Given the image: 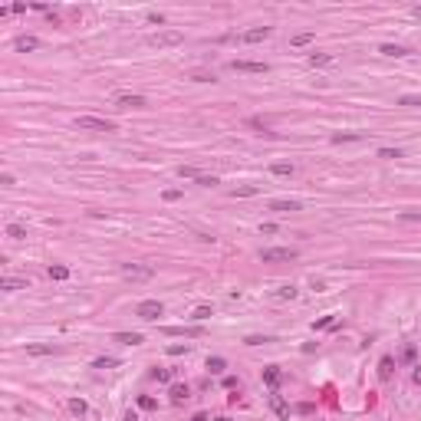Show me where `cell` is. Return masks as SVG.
Instances as JSON below:
<instances>
[{
    "label": "cell",
    "instance_id": "d4e9b609",
    "mask_svg": "<svg viewBox=\"0 0 421 421\" xmlns=\"http://www.w3.org/2000/svg\"><path fill=\"white\" fill-rule=\"evenodd\" d=\"M270 171H273V175H293V165H286V161H273Z\"/></svg>",
    "mask_w": 421,
    "mask_h": 421
},
{
    "label": "cell",
    "instance_id": "4fadbf2b",
    "mask_svg": "<svg viewBox=\"0 0 421 421\" xmlns=\"http://www.w3.org/2000/svg\"><path fill=\"white\" fill-rule=\"evenodd\" d=\"M280 379H283V372H280L277 366H267V369H263V382H267L270 389H277V385H280Z\"/></svg>",
    "mask_w": 421,
    "mask_h": 421
},
{
    "label": "cell",
    "instance_id": "30bf717a",
    "mask_svg": "<svg viewBox=\"0 0 421 421\" xmlns=\"http://www.w3.org/2000/svg\"><path fill=\"white\" fill-rule=\"evenodd\" d=\"M13 49H20V53H33V49H40V40L30 36V33H23V36H16V40H13Z\"/></svg>",
    "mask_w": 421,
    "mask_h": 421
},
{
    "label": "cell",
    "instance_id": "ba28073f",
    "mask_svg": "<svg viewBox=\"0 0 421 421\" xmlns=\"http://www.w3.org/2000/svg\"><path fill=\"white\" fill-rule=\"evenodd\" d=\"M270 33H273L270 26H250V30L240 33V40H244V43H260V40H267Z\"/></svg>",
    "mask_w": 421,
    "mask_h": 421
},
{
    "label": "cell",
    "instance_id": "74e56055",
    "mask_svg": "<svg viewBox=\"0 0 421 421\" xmlns=\"http://www.w3.org/2000/svg\"><path fill=\"white\" fill-rule=\"evenodd\" d=\"M151 375H155V379H158V382H171V372H168V369H155V372H151Z\"/></svg>",
    "mask_w": 421,
    "mask_h": 421
},
{
    "label": "cell",
    "instance_id": "52a82bcc",
    "mask_svg": "<svg viewBox=\"0 0 421 421\" xmlns=\"http://www.w3.org/2000/svg\"><path fill=\"white\" fill-rule=\"evenodd\" d=\"M59 346L53 342H26V356H56Z\"/></svg>",
    "mask_w": 421,
    "mask_h": 421
},
{
    "label": "cell",
    "instance_id": "3957f363",
    "mask_svg": "<svg viewBox=\"0 0 421 421\" xmlns=\"http://www.w3.org/2000/svg\"><path fill=\"white\" fill-rule=\"evenodd\" d=\"M119 270H122V277H125V280H132V283H138V280H151V277H155V270H151V267H145V263H122Z\"/></svg>",
    "mask_w": 421,
    "mask_h": 421
},
{
    "label": "cell",
    "instance_id": "4dcf8cb0",
    "mask_svg": "<svg viewBox=\"0 0 421 421\" xmlns=\"http://www.w3.org/2000/svg\"><path fill=\"white\" fill-rule=\"evenodd\" d=\"M329 326H336V316H323L313 323V329H329Z\"/></svg>",
    "mask_w": 421,
    "mask_h": 421
},
{
    "label": "cell",
    "instance_id": "6da1fadb",
    "mask_svg": "<svg viewBox=\"0 0 421 421\" xmlns=\"http://www.w3.org/2000/svg\"><path fill=\"white\" fill-rule=\"evenodd\" d=\"M76 128H79V132H105V135H109V132H115V122L99 119V115H79V119H76Z\"/></svg>",
    "mask_w": 421,
    "mask_h": 421
},
{
    "label": "cell",
    "instance_id": "484cf974",
    "mask_svg": "<svg viewBox=\"0 0 421 421\" xmlns=\"http://www.w3.org/2000/svg\"><path fill=\"white\" fill-rule=\"evenodd\" d=\"M115 366H119V359H109V356H102V359L92 362V369H115Z\"/></svg>",
    "mask_w": 421,
    "mask_h": 421
},
{
    "label": "cell",
    "instance_id": "ab89813d",
    "mask_svg": "<svg viewBox=\"0 0 421 421\" xmlns=\"http://www.w3.org/2000/svg\"><path fill=\"white\" fill-rule=\"evenodd\" d=\"M191 421H207V415H204V412H198V415H191Z\"/></svg>",
    "mask_w": 421,
    "mask_h": 421
},
{
    "label": "cell",
    "instance_id": "ac0fdd59",
    "mask_svg": "<svg viewBox=\"0 0 421 421\" xmlns=\"http://www.w3.org/2000/svg\"><path fill=\"white\" fill-rule=\"evenodd\" d=\"M257 191H260L257 184H244V188H234V191H231V198H254Z\"/></svg>",
    "mask_w": 421,
    "mask_h": 421
},
{
    "label": "cell",
    "instance_id": "836d02e7",
    "mask_svg": "<svg viewBox=\"0 0 421 421\" xmlns=\"http://www.w3.org/2000/svg\"><path fill=\"white\" fill-rule=\"evenodd\" d=\"M310 40H313V33H296V36H293V46H306Z\"/></svg>",
    "mask_w": 421,
    "mask_h": 421
},
{
    "label": "cell",
    "instance_id": "7402d4cb",
    "mask_svg": "<svg viewBox=\"0 0 421 421\" xmlns=\"http://www.w3.org/2000/svg\"><path fill=\"white\" fill-rule=\"evenodd\" d=\"M178 178H194V181H198L201 171H198L194 165H181V168H178Z\"/></svg>",
    "mask_w": 421,
    "mask_h": 421
},
{
    "label": "cell",
    "instance_id": "5bb4252c",
    "mask_svg": "<svg viewBox=\"0 0 421 421\" xmlns=\"http://www.w3.org/2000/svg\"><path fill=\"white\" fill-rule=\"evenodd\" d=\"M379 53H382V56H395V59H398V56H408V49L398 46V43H382Z\"/></svg>",
    "mask_w": 421,
    "mask_h": 421
},
{
    "label": "cell",
    "instance_id": "d6986e66",
    "mask_svg": "<svg viewBox=\"0 0 421 421\" xmlns=\"http://www.w3.org/2000/svg\"><path fill=\"white\" fill-rule=\"evenodd\" d=\"M49 280H69V267H63V263H53V267H49Z\"/></svg>",
    "mask_w": 421,
    "mask_h": 421
},
{
    "label": "cell",
    "instance_id": "8fae6325",
    "mask_svg": "<svg viewBox=\"0 0 421 421\" xmlns=\"http://www.w3.org/2000/svg\"><path fill=\"white\" fill-rule=\"evenodd\" d=\"M270 408H273V415H277V418H290V405H286L283 395H277V392L270 395Z\"/></svg>",
    "mask_w": 421,
    "mask_h": 421
},
{
    "label": "cell",
    "instance_id": "9c48e42d",
    "mask_svg": "<svg viewBox=\"0 0 421 421\" xmlns=\"http://www.w3.org/2000/svg\"><path fill=\"white\" fill-rule=\"evenodd\" d=\"M115 102H119V109H145V105H148V99H145V95H119V99H115Z\"/></svg>",
    "mask_w": 421,
    "mask_h": 421
},
{
    "label": "cell",
    "instance_id": "44dd1931",
    "mask_svg": "<svg viewBox=\"0 0 421 421\" xmlns=\"http://www.w3.org/2000/svg\"><path fill=\"white\" fill-rule=\"evenodd\" d=\"M7 237L10 240H23L26 237V227H23V224H7Z\"/></svg>",
    "mask_w": 421,
    "mask_h": 421
},
{
    "label": "cell",
    "instance_id": "1f68e13d",
    "mask_svg": "<svg viewBox=\"0 0 421 421\" xmlns=\"http://www.w3.org/2000/svg\"><path fill=\"white\" fill-rule=\"evenodd\" d=\"M244 342H247V346H263V342H273V339H270V336H247Z\"/></svg>",
    "mask_w": 421,
    "mask_h": 421
},
{
    "label": "cell",
    "instance_id": "f546056e",
    "mask_svg": "<svg viewBox=\"0 0 421 421\" xmlns=\"http://www.w3.org/2000/svg\"><path fill=\"white\" fill-rule=\"evenodd\" d=\"M277 296H280V300H293V296H296V286L293 283H290V286H280Z\"/></svg>",
    "mask_w": 421,
    "mask_h": 421
},
{
    "label": "cell",
    "instance_id": "d590c367",
    "mask_svg": "<svg viewBox=\"0 0 421 421\" xmlns=\"http://www.w3.org/2000/svg\"><path fill=\"white\" fill-rule=\"evenodd\" d=\"M398 105H421V95H402Z\"/></svg>",
    "mask_w": 421,
    "mask_h": 421
},
{
    "label": "cell",
    "instance_id": "83f0119b",
    "mask_svg": "<svg viewBox=\"0 0 421 421\" xmlns=\"http://www.w3.org/2000/svg\"><path fill=\"white\" fill-rule=\"evenodd\" d=\"M188 398V385H171V402H184Z\"/></svg>",
    "mask_w": 421,
    "mask_h": 421
},
{
    "label": "cell",
    "instance_id": "ffe728a7",
    "mask_svg": "<svg viewBox=\"0 0 421 421\" xmlns=\"http://www.w3.org/2000/svg\"><path fill=\"white\" fill-rule=\"evenodd\" d=\"M224 369H227V362H224V359H207V372L211 375H224Z\"/></svg>",
    "mask_w": 421,
    "mask_h": 421
},
{
    "label": "cell",
    "instance_id": "cb8c5ba5",
    "mask_svg": "<svg viewBox=\"0 0 421 421\" xmlns=\"http://www.w3.org/2000/svg\"><path fill=\"white\" fill-rule=\"evenodd\" d=\"M329 63H333V56H329V53H313L310 56V66H329Z\"/></svg>",
    "mask_w": 421,
    "mask_h": 421
},
{
    "label": "cell",
    "instance_id": "8d00e7d4",
    "mask_svg": "<svg viewBox=\"0 0 421 421\" xmlns=\"http://www.w3.org/2000/svg\"><path fill=\"white\" fill-rule=\"evenodd\" d=\"M198 184H201V188H214L217 178H214V175H201V178H198Z\"/></svg>",
    "mask_w": 421,
    "mask_h": 421
},
{
    "label": "cell",
    "instance_id": "603a6c76",
    "mask_svg": "<svg viewBox=\"0 0 421 421\" xmlns=\"http://www.w3.org/2000/svg\"><path fill=\"white\" fill-rule=\"evenodd\" d=\"M69 412H72V415H86L89 405L82 402V398H69Z\"/></svg>",
    "mask_w": 421,
    "mask_h": 421
},
{
    "label": "cell",
    "instance_id": "b9f144b4",
    "mask_svg": "<svg viewBox=\"0 0 421 421\" xmlns=\"http://www.w3.org/2000/svg\"><path fill=\"white\" fill-rule=\"evenodd\" d=\"M214 421H231V418H214Z\"/></svg>",
    "mask_w": 421,
    "mask_h": 421
},
{
    "label": "cell",
    "instance_id": "8992f818",
    "mask_svg": "<svg viewBox=\"0 0 421 421\" xmlns=\"http://www.w3.org/2000/svg\"><path fill=\"white\" fill-rule=\"evenodd\" d=\"M231 69L234 72H267L270 66H267V63H257V59H234Z\"/></svg>",
    "mask_w": 421,
    "mask_h": 421
},
{
    "label": "cell",
    "instance_id": "f35d334b",
    "mask_svg": "<svg viewBox=\"0 0 421 421\" xmlns=\"http://www.w3.org/2000/svg\"><path fill=\"white\" fill-rule=\"evenodd\" d=\"M181 352H188V346H168V356H181Z\"/></svg>",
    "mask_w": 421,
    "mask_h": 421
},
{
    "label": "cell",
    "instance_id": "4316f807",
    "mask_svg": "<svg viewBox=\"0 0 421 421\" xmlns=\"http://www.w3.org/2000/svg\"><path fill=\"white\" fill-rule=\"evenodd\" d=\"M191 319H194V323H204V319H211V306H198V310L191 313Z\"/></svg>",
    "mask_w": 421,
    "mask_h": 421
},
{
    "label": "cell",
    "instance_id": "7c38bea8",
    "mask_svg": "<svg viewBox=\"0 0 421 421\" xmlns=\"http://www.w3.org/2000/svg\"><path fill=\"white\" fill-rule=\"evenodd\" d=\"M0 290H7V293L26 290V280H23V277H3V280H0Z\"/></svg>",
    "mask_w": 421,
    "mask_h": 421
},
{
    "label": "cell",
    "instance_id": "7a4b0ae2",
    "mask_svg": "<svg viewBox=\"0 0 421 421\" xmlns=\"http://www.w3.org/2000/svg\"><path fill=\"white\" fill-rule=\"evenodd\" d=\"M296 257H300L296 247H267V250H260L263 263H286V260H296Z\"/></svg>",
    "mask_w": 421,
    "mask_h": 421
},
{
    "label": "cell",
    "instance_id": "d6a6232c",
    "mask_svg": "<svg viewBox=\"0 0 421 421\" xmlns=\"http://www.w3.org/2000/svg\"><path fill=\"white\" fill-rule=\"evenodd\" d=\"M138 408L151 412V408H155V398H151V395H138Z\"/></svg>",
    "mask_w": 421,
    "mask_h": 421
},
{
    "label": "cell",
    "instance_id": "60d3db41",
    "mask_svg": "<svg viewBox=\"0 0 421 421\" xmlns=\"http://www.w3.org/2000/svg\"><path fill=\"white\" fill-rule=\"evenodd\" d=\"M412 16H418V20H421V3H415V7H412Z\"/></svg>",
    "mask_w": 421,
    "mask_h": 421
},
{
    "label": "cell",
    "instance_id": "9a60e30c",
    "mask_svg": "<svg viewBox=\"0 0 421 421\" xmlns=\"http://www.w3.org/2000/svg\"><path fill=\"white\" fill-rule=\"evenodd\" d=\"M300 201H283V198H277V201H270V211H300Z\"/></svg>",
    "mask_w": 421,
    "mask_h": 421
},
{
    "label": "cell",
    "instance_id": "2e32d148",
    "mask_svg": "<svg viewBox=\"0 0 421 421\" xmlns=\"http://www.w3.org/2000/svg\"><path fill=\"white\" fill-rule=\"evenodd\" d=\"M112 339L122 342V346H138V342H142V333H115Z\"/></svg>",
    "mask_w": 421,
    "mask_h": 421
},
{
    "label": "cell",
    "instance_id": "f1b7e54d",
    "mask_svg": "<svg viewBox=\"0 0 421 421\" xmlns=\"http://www.w3.org/2000/svg\"><path fill=\"white\" fill-rule=\"evenodd\" d=\"M359 138H362L359 132H342V135H333V142L342 145V142H359Z\"/></svg>",
    "mask_w": 421,
    "mask_h": 421
},
{
    "label": "cell",
    "instance_id": "5b68a950",
    "mask_svg": "<svg viewBox=\"0 0 421 421\" xmlns=\"http://www.w3.org/2000/svg\"><path fill=\"white\" fill-rule=\"evenodd\" d=\"M161 313H165V306H161L158 300H142V303L135 306V316H138V319H158Z\"/></svg>",
    "mask_w": 421,
    "mask_h": 421
},
{
    "label": "cell",
    "instance_id": "277c9868",
    "mask_svg": "<svg viewBox=\"0 0 421 421\" xmlns=\"http://www.w3.org/2000/svg\"><path fill=\"white\" fill-rule=\"evenodd\" d=\"M181 40H184V33H178V30H161V33H151L148 36L151 46H178Z\"/></svg>",
    "mask_w": 421,
    "mask_h": 421
},
{
    "label": "cell",
    "instance_id": "e0dca14e",
    "mask_svg": "<svg viewBox=\"0 0 421 421\" xmlns=\"http://www.w3.org/2000/svg\"><path fill=\"white\" fill-rule=\"evenodd\" d=\"M392 369H395V362H392V356H385V359L379 362V379L389 382V379H392Z\"/></svg>",
    "mask_w": 421,
    "mask_h": 421
},
{
    "label": "cell",
    "instance_id": "e575fe53",
    "mask_svg": "<svg viewBox=\"0 0 421 421\" xmlns=\"http://www.w3.org/2000/svg\"><path fill=\"white\" fill-rule=\"evenodd\" d=\"M379 158H402L398 148H379Z\"/></svg>",
    "mask_w": 421,
    "mask_h": 421
}]
</instances>
